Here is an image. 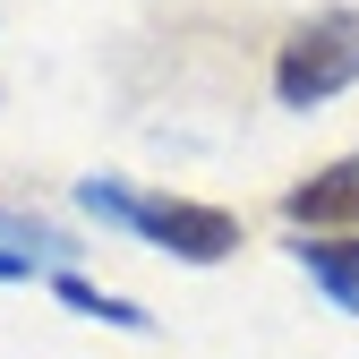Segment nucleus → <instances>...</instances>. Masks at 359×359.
<instances>
[{"mask_svg": "<svg viewBox=\"0 0 359 359\" xmlns=\"http://www.w3.org/2000/svg\"><path fill=\"white\" fill-rule=\"evenodd\" d=\"M52 299H60V308H77V317H95V325H120V334H154V317H146L137 299H120V291H103V283H86V274H69V265L52 274Z\"/></svg>", "mask_w": 359, "mask_h": 359, "instance_id": "nucleus-5", "label": "nucleus"}, {"mask_svg": "<svg viewBox=\"0 0 359 359\" xmlns=\"http://www.w3.org/2000/svg\"><path fill=\"white\" fill-rule=\"evenodd\" d=\"M291 257L308 265V283H317L334 308H351V317H359V231H299Z\"/></svg>", "mask_w": 359, "mask_h": 359, "instance_id": "nucleus-4", "label": "nucleus"}, {"mask_svg": "<svg viewBox=\"0 0 359 359\" xmlns=\"http://www.w3.org/2000/svg\"><path fill=\"white\" fill-rule=\"evenodd\" d=\"M359 86V9H317L308 26L283 34L274 52V95L291 111H317L334 95H351Z\"/></svg>", "mask_w": 359, "mask_h": 359, "instance_id": "nucleus-1", "label": "nucleus"}, {"mask_svg": "<svg viewBox=\"0 0 359 359\" xmlns=\"http://www.w3.org/2000/svg\"><path fill=\"white\" fill-rule=\"evenodd\" d=\"M137 240L171 248L180 265H222L240 257V214L197 205V197H137Z\"/></svg>", "mask_w": 359, "mask_h": 359, "instance_id": "nucleus-2", "label": "nucleus"}, {"mask_svg": "<svg viewBox=\"0 0 359 359\" xmlns=\"http://www.w3.org/2000/svg\"><path fill=\"white\" fill-rule=\"evenodd\" d=\"M0 248H26V257H77V240L60 222H34V214H0Z\"/></svg>", "mask_w": 359, "mask_h": 359, "instance_id": "nucleus-6", "label": "nucleus"}, {"mask_svg": "<svg viewBox=\"0 0 359 359\" xmlns=\"http://www.w3.org/2000/svg\"><path fill=\"white\" fill-rule=\"evenodd\" d=\"M34 265H43V257H26V248H0V283H34Z\"/></svg>", "mask_w": 359, "mask_h": 359, "instance_id": "nucleus-8", "label": "nucleus"}, {"mask_svg": "<svg viewBox=\"0 0 359 359\" xmlns=\"http://www.w3.org/2000/svg\"><path fill=\"white\" fill-rule=\"evenodd\" d=\"M283 214L299 222V231H359V154L308 171L299 189H283Z\"/></svg>", "mask_w": 359, "mask_h": 359, "instance_id": "nucleus-3", "label": "nucleus"}, {"mask_svg": "<svg viewBox=\"0 0 359 359\" xmlns=\"http://www.w3.org/2000/svg\"><path fill=\"white\" fill-rule=\"evenodd\" d=\"M77 205L95 214V222H111V231H137V197H128L120 180H103V171H95V180H77Z\"/></svg>", "mask_w": 359, "mask_h": 359, "instance_id": "nucleus-7", "label": "nucleus"}]
</instances>
